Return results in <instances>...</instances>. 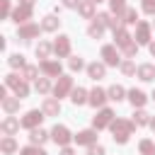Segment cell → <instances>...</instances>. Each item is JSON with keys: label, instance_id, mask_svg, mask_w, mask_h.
Instances as JSON below:
<instances>
[{"label": "cell", "instance_id": "obj_1", "mask_svg": "<svg viewBox=\"0 0 155 155\" xmlns=\"http://www.w3.org/2000/svg\"><path fill=\"white\" fill-rule=\"evenodd\" d=\"M111 133H114V140L116 143H126L128 140V136L133 133V128H136V124L133 121H128V119H116V121H111Z\"/></svg>", "mask_w": 155, "mask_h": 155}, {"label": "cell", "instance_id": "obj_2", "mask_svg": "<svg viewBox=\"0 0 155 155\" xmlns=\"http://www.w3.org/2000/svg\"><path fill=\"white\" fill-rule=\"evenodd\" d=\"M5 85H7V87H12V90H15V94H17L19 99H24V97L29 94L27 80H24V78H19V75H7V78H5Z\"/></svg>", "mask_w": 155, "mask_h": 155}, {"label": "cell", "instance_id": "obj_3", "mask_svg": "<svg viewBox=\"0 0 155 155\" xmlns=\"http://www.w3.org/2000/svg\"><path fill=\"white\" fill-rule=\"evenodd\" d=\"M41 121H44V111H39V109H31V111H27L24 116H22V126L24 128H39L41 126Z\"/></svg>", "mask_w": 155, "mask_h": 155}, {"label": "cell", "instance_id": "obj_4", "mask_svg": "<svg viewBox=\"0 0 155 155\" xmlns=\"http://www.w3.org/2000/svg\"><path fill=\"white\" fill-rule=\"evenodd\" d=\"M111 121H114V111L104 107V109H99V114L92 119V126L99 131V128H107V126H111Z\"/></svg>", "mask_w": 155, "mask_h": 155}, {"label": "cell", "instance_id": "obj_5", "mask_svg": "<svg viewBox=\"0 0 155 155\" xmlns=\"http://www.w3.org/2000/svg\"><path fill=\"white\" fill-rule=\"evenodd\" d=\"M102 58H104V63H107V65H121V56H119V51H116V46H114V44L102 46Z\"/></svg>", "mask_w": 155, "mask_h": 155}, {"label": "cell", "instance_id": "obj_6", "mask_svg": "<svg viewBox=\"0 0 155 155\" xmlns=\"http://www.w3.org/2000/svg\"><path fill=\"white\" fill-rule=\"evenodd\" d=\"M73 90V78H68V75H61L58 78V82L53 85V94L61 99V97H65L68 92Z\"/></svg>", "mask_w": 155, "mask_h": 155}, {"label": "cell", "instance_id": "obj_7", "mask_svg": "<svg viewBox=\"0 0 155 155\" xmlns=\"http://www.w3.org/2000/svg\"><path fill=\"white\" fill-rule=\"evenodd\" d=\"M51 138L56 140V145H63V148H65V145L70 143V138H73V136H70V131H68L65 126H53Z\"/></svg>", "mask_w": 155, "mask_h": 155}, {"label": "cell", "instance_id": "obj_8", "mask_svg": "<svg viewBox=\"0 0 155 155\" xmlns=\"http://www.w3.org/2000/svg\"><path fill=\"white\" fill-rule=\"evenodd\" d=\"M53 53H56L58 58L70 56V39H68V36H58V39L53 41Z\"/></svg>", "mask_w": 155, "mask_h": 155}, {"label": "cell", "instance_id": "obj_9", "mask_svg": "<svg viewBox=\"0 0 155 155\" xmlns=\"http://www.w3.org/2000/svg\"><path fill=\"white\" fill-rule=\"evenodd\" d=\"M29 17H31V7H27V5H17V7L12 10V19H15L17 24H27Z\"/></svg>", "mask_w": 155, "mask_h": 155}, {"label": "cell", "instance_id": "obj_10", "mask_svg": "<svg viewBox=\"0 0 155 155\" xmlns=\"http://www.w3.org/2000/svg\"><path fill=\"white\" fill-rule=\"evenodd\" d=\"M136 44H150V24L148 22L136 24Z\"/></svg>", "mask_w": 155, "mask_h": 155}, {"label": "cell", "instance_id": "obj_11", "mask_svg": "<svg viewBox=\"0 0 155 155\" xmlns=\"http://www.w3.org/2000/svg\"><path fill=\"white\" fill-rule=\"evenodd\" d=\"M75 138V143L78 145H94V140H97V131H92V128H87V131H80L78 136H73Z\"/></svg>", "mask_w": 155, "mask_h": 155}, {"label": "cell", "instance_id": "obj_12", "mask_svg": "<svg viewBox=\"0 0 155 155\" xmlns=\"http://www.w3.org/2000/svg\"><path fill=\"white\" fill-rule=\"evenodd\" d=\"M41 70L48 78H61V63L58 61H41Z\"/></svg>", "mask_w": 155, "mask_h": 155}, {"label": "cell", "instance_id": "obj_13", "mask_svg": "<svg viewBox=\"0 0 155 155\" xmlns=\"http://www.w3.org/2000/svg\"><path fill=\"white\" fill-rule=\"evenodd\" d=\"M19 36H22V39H34V36H39V24H34V22L19 24Z\"/></svg>", "mask_w": 155, "mask_h": 155}, {"label": "cell", "instance_id": "obj_14", "mask_svg": "<svg viewBox=\"0 0 155 155\" xmlns=\"http://www.w3.org/2000/svg\"><path fill=\"white\" fill-rule=\"evenodd\" d=\"M58 111H61V102L53 99V97H46L44 99V114L46 116H58Z\"/></svg>", "mask_w": 155, "mask_h": 155}, {"label": "cell", "instance_id": "obj_15", "mask_svg": "<svg viewBox=\"0 0 155 155\" xmlns=\"http://www.w3.org/2000/svg\"><path fill=\"white\" fill-rule=\"evenodd\" d=\"M19 126H22V121H17L15 116H7L2 124H0V128H2V133H7V136H12V133H17L19 131Z\"/></svg>", "mask_w": 155, "mask_h": 155}, {"label": "cell", "instance_id": "obj_16", "mask_svg": "<svg viewBox=\"0 0 155 155\" xmlns=\"http://www.w3.org/2000/svg\"><path fill=\"white\" fill-rule=\"evenodd\" d=\"M107 99H109V97H107V92H104V90H99V87H94V90L90 92V104H92V107H102Z\"/></svg>", "mask_w": 155, "mask_h": 155}, {"label": "cell", "instance_id": "obj_17", "mask_svg": "<svg viewBox=\"0 0 155 155\" xmlns=\"http://www.w3.org/2000/svg\"><path fill=\"white\" fill-rule=\"evenodd\" d=\"M138 78H140L143 82H150V80L155 78V65H150V63L138 65Z\"/></svg>", "mask_w": 155, "mask_h": 155}, {"label": "cell", "instance_id": "obj_18", "mask_svg": "<svg viewBox=\"0 0 155 155\" xmlns=\"http://www.w3.org/2000/svg\"><path fill=\"white\" fill-rule=\"evenodd\" d=\"M104 73H107L104 63H90V65H87V75H90L92 80H99V78H104Z\"/></svg>", "mask_w": 155, "mask_h": 155}, {"label": "cell", "instance_id": "obj_19", "mask_svg": "<svg viewBox=\"0 0 155 155\" xmlns=\"http://www.w3.org/2000/svg\"><path fill=\"white\" fill-rule=\"evenodd\" d=\"M128 99H131V104H133V107H143L148 97H145V92H143V90H131V92H128Z\"/></svg>", "mask_w": 155, "mask_h": 155}, {"label": "cell", "instance_id": "obj_20", "mask_svg": "<svg viewBox=\"0 0 155 155\" xmlns=\"http://www.w3.org/2000/svg\"><path fill=\"white\" fill-rule=\"evenodd\" d=\"M46 138H48V133H46L44 128H31V133H29V140H31V145H41Z\"/></svg>", "mask_w": 155, "mask_h": 155}, {"label": "cell", "instance_id": "obj_21", "mask_svg": "<svg viewBox=\"0 0 155 155\" xmlns=\"http://www.w3.org/2000/svg\"><path fill=\"white\" fill-rule=\"evenodd\" d=\"M0 150H2L5 155H12V153L17 150V143H15V138H12V136H5V138L0 140Z\"/></svg>", "mask_w": 155, "mask_h": 155}, {"label": "cell", "instance_id": "obj_22", "mask_svg": "<svg viewBox=\"0 0 155 155\" xmlns=\"http://www.w3.org/2000/svg\"><path fill=\"white\" fill-rule=\"evenodd\" d=\"M78 10H80V15H82L85 19H90V17H94V2H92V0H82Z\"/></svg>", "mask_w": 155, "mask_h": 155}, {"label": "cell", "instance_id": "obj_23", "mask_svg": "<svg viewBox=\"0 0 155 155\" xmlns=\"http://www.w3.org/2000/svg\"><path fill=\"white\" fill-rule=\"evenodd\" d=\"M58 27H61V19H58V17H53V15L44 17V22H41V29H46V31H56Z\"/></svg>", "mask_w": 155, "mask_h": 155}, {"label": "cell", "instance_id": "obj_24", "mask_svg": "<svg viewBox=\"0 0 155 155\" xmlns=\"http://www.w3.org/2000/svg\"><path fill=\"white\" fill-rule=\"evenodd\" d=\"M70 99H73V104H85V102H90V94L82 87H75L73 94H70Z\"/></svg>", "mask_w": 155, "mask_h": 155}, {"label": "cell", "instance_id": "obj_25", "mask_svg": "<svg viewBox=\"0 0 155 155\" xmlns=\"http://www.w3.org/2000/svg\"><path fill=\"white\" fill-rule=\"evenodd\" d=\"M2 109H5L7 114H15V111L19 109V97H5V99H2Z\"/></svg>", "mask_w": 155, "mask_h": 155}, {"label": "cell", "instance_id": "obj_26", "mask_svg": "<svg viewBox=\"0 0 155 155\" xmlns=\"http://www.w3.org/2000/svg\"><path fill=\"white\" fill-rule=\"evenodd\" d=\"M114 39H116V46H128L131 44V34L126 31V29H119V31H114Z\"/></svg>", "mask_w": 155, "mask_h": 155}, {"label": "cell", "instance_id": "obj_27", "mask_svg": "<svg viewBox=\"0 0 155 155\" xmlns=\"http://www.w3.org/2000/svg\"><path fill=\"white\" fill-rule=\"evenodd\" d=\"M138 150H140L143 155H155V143H153L150 138H143V140L138 143Z\"/></svg>", "mask_w": 155, "mask_h": 155}, {"label": "cell", "instance_id": "obj_28", "mask_svg": "<svg viewBox=\"0 0 155 155\" xmlns=\"http://www.w3.org/2000/svg\"><path fill=\"white\" fill-rule=\"evenodd\" d=\"M121 19H124V24H138L136 19H138V15H136V10L133 7H126L124 12H121Z\"/></svg>", "mask_w": 155, "mask_h": 155}, {"label": "cell", "instance_id": "obj_29", "mask_svg": "<svg viewBox=\"0 0 155 155\" xmlns=\"http://www.w3.org/2000/svg\"><path fill=\"white\" fill-rule=\"evenodd\" d=\"M53 51V46L51 44H46V41H39V46H36V56L39 58H44V61H48V53Z\"/></svg>", "mask_w": 155, "mask_h": 155}, {"label": "cell", "instance_id": "obj_30", "mask_svg": "<svg viewBox=\"0 0 155 155\" xmlns=\"http://www.w3.org/2000/svg\"><path fill=\"white\" fill-rule=\"evenodd\" d=\"M107 94H109V99H114V102H119V99H124V94H126V92H124V87H121V85H111Z\"/></svg>", "mask_w": 155, "mask_h": 155}, {"label": "cell", "instance_id": "obj_31", "mask_svg": "<svg viewBox=\"0 0 155 155\" xmlns=\"http://www.w3.org/2000/svg\"><path fill=\"white\" fill-rule=\"evenodd\" d=\"M19 155H46V150L39 148V145H27V148L19 150Z\"/></svg>", "mask_w": 155, "mask_h": 155}, {"label": "cell", "instance_id": "obj_32", "mask_svg": "<svg viewBox=\"0 0 155 155\" xmlns=\"http://www.w3.org/2000/svg\"><path fill=\"white\" fill-rule=\"evenodd\" d=\"M36 75H39V68H36V65H27V68H24V73H22V78H24V80H39Z\"/></svg>", "mask_w": 155, "mask_h": 155}, {"label": "cell", "instance_id": "obj_33", "mask_svg": "<svg viewBox=\"0 0 155 155\" xmlns=\"http://www.w3.org/2000/svg\"><path fill=\"white\" fill-rule=\"evenodd\" d=\"M102 31H104V27H102V24H97V22H94V24H90V29H87V34H90L92 39H102Z\"/></svg>", "mask_w": 155, "mask_h": 155}, {"label": "cell", "instance_id": "obj_34", "mask_svg": "<svg viewBox=\"0 0 155 155\" xmlns=\"http://www.w3.org/2000/svg\"><path fill=\"white\" fill-rule=\"evenodd\" d=\"M48 90H51V82H48V78H39V80H36V92L46 94Z\"/></svg>", "mask_w": 155, "mask_h": 155}, {"label": "cell", "instance_id": "obj_35", "mask_svg": "<svg viewBox=\"0 0 155 155\" xmlns=\"http://www.w3.org/2000/svg\"><path fill=\"white\" fill-rule=\"evenodd\" d=\"M133 124H138V126H143V124H150V116H148L143 109H138V111H136V119H133Z\"/></svg>", "mask_w": 155, "mask_h": 155}, {"label": "cell", "instance_id": "obj_36", "mask_svg": "<svg viewBox=\"0 0 155 155\" xmlns=\"http://www.w3.org/2000/svg\"><path fill=\"white\" fill-rule=\"evenodd\" d=\"M10 65H12V68H27V65H24V56H19V53L10 56Z\"/></svg>", "mask_w": 155, "mask_h": 155}, {"label": "cell", "instance_id": "obj_37", "mask_svg": "<svg viewBox=\"0 0 155 155\" xmlns=\"http://www.w3.org/2000/svg\"><path fill=\"white\" fill-rule=\"evenodd\" d=\"M109 5H111V10H114V12H119V15L126 10V0H109Z\"/></svg>", "mask_w": 155, "mask_h": 155}, {"label": "cell", "instance_id": "obj_38", "mask_svg": "<svg viewBox=\"0 0 155 155\" xmlns=\"http://www.w3.org/2000/svg\"><path fill=\"white\" fill-rule=\"evenodd\" d=\"M121 73H124V75H133V73H136V65H133L131 61H124V63H121Z\"/></svg>", "mask_w": 155, "mask_h": 155}, {"label": "cell", "instance_id": "obj_39", "mask_svg": "<svg viewBox=\"0 0 155 155\" xmlns=\"http://www.w3.org/2000/svg\"><path fill=\"white\" fill-rule=\"evenodd\" d=\"M143 12L155 15V0H143Z\"/></svg>", "mask_w": 155, "mask_h": 155}, {"label": "cell", "instance_id": "obj_40", "mask_svg": "<svg viewBox=\"0 0 155 155\" xmlns=\"http://www.w3.org/2000/svg\"><path fill=\"white\" fill-rule=\"evenodd\" d=\"M136 51H138V44H133V41H131L128 46H124V53H126L128 58H131V56H136Z\"/></svg>", "mask_w": 155, "mask_h": 155}, {"label": "cell", "instance_id": "obj_41", "mask_svg": "<svg viewBox=\"0 0 155 155\" xmlns=\"http://www.w3.org/2000/svg\"><path fill=\"white\" fill-rule=\"evenodd\" d=\"M109 19H111V17H109L107 12H102V15H97V24H102V27H109Z\"/></svg>", "mask_w": 155, "mask_h": 155}, {"label": "cell", "instance_id": "obj_42", "mask_svg": "<svg viewBox=\"0 0 155 155\" xmlns=\"http://www.w3.org/2000/svg\"><path fill=\"white\" fill-rule=\"evenodd\" d=\"M0 15H2V17L10 15V0H0Z\"/></svg>", "mask_w": 155, "mask_h": 155}, {"label": "cell", "instance_id": "obj_43", "mask_svg": "<svg viewBox=\"0 0 155 155\" xmlns=\"http://www.w3.org/2000/svg\"><path fill=\"white\" fill-rule=\"evenodd\" d=\"M80 68H82V58H78V56L70 58V70H80Z\"/></svg>", "mask_w": 155, "mask_h": 155}, {"label": "cell", "instance_id": "obj_44", "mask_svg": "<svg viewBox=\"0 0 155 155\" xmlns=\"http://www.w3.org/2000/svg\"><path fill=\"white\" fill-rule=\"evenodd\" d=\"M87 155H104V148L94 143V145H90V153H87Z\"/></svg>", "mask_w": 155, "mask_h": 155}, {"label": "cell", "instance_id": "obj_45", "mask_svg": "<svg viewBox=\"0 0 155 155\" xmlns=\"http://www.w3.org/2000/svg\"><path fill=\"white\" fill-rule=\"evenodd\" d=\"M65 7H80V0H63Z\"/></svg>", "mask_w": 155, "mask_h": 155}, {"label": "cell", "instance_id": "obj_46", "mask_svg": "<svg viewBox=\"0 0 155 155\" xmlns=\"http://www.w3.org/2000/svg\"><path fill=\"white\" fill-rule=\"evenodd\" d=\"M61 155H75V153H73V150H70V148H68V145H65V148H63V150H61Z\"/></svg>", "mask_w": 155, "mask_h": 155}, {"label": "cell", "instance_id": "obj_47", "mask_svg": "<svg viewBox=\"0 0 155 155\" xmlns=\"http://www.w3.org/2000/svg\"><path fill=\"white\" fill-rule=\"evenodd\" d=\"M19 5H27V7H31V5H34V0H19Z\"/></svg>", "mask_w": 155, "mask_h": 155}, {"label": "cell", "instance_id": "obj_48", "mask_svg": "<svg viewBox=\"0 0 155 155\" xmlns=\"http://www.w3.org/2000/svg\"><path fill=\"white\" fill-rule=\"evenodd\" d=\"M150 53H153V56H155V41H153V44H150Z\"/></svg>", "mask_w": 155, "mask_h": 155}, {"label": "cell", "instance_id": "obj_49", "mask_svg": "<svg viewBox=\"0 0 155 155\" xmlns=\"http://www.w3.org/2000/svg\"><path fill=\"white\" fill-rule=\"evenodd\" d=\"M150 128H153V131H155V119H150Z\"/></svg>", "mask_w": 155, "mask_h": 155}, {"label": "cell", "instance_id": "obj_50", "mask_svg": "<svg viewBox=\"0 0 155 155\" xmlns=\"http://www.w3.org/2000/svg\"><path fill=\"white\" fill-rule=\"evenodd\" d=\"M92 2H102V0H92Z\"/></svg>", "mask_w": 155, "mask_h": 155}, {"label": "cell", "instance_id": "obj_51", "mask_svg": "<svg viewBox=\"0 0 155 155\" xmlns=\"http://www.w3.org/2000/svg\"><path fill=\"white\" fill-rule=\"evenodd\" d=\"M153 102H155V92H153Z\"/></svg>", "mask_w": 155, "mask_h": 155}, {"label": "cell", "instance_id": "obj_52", "mask_svg": "<svg viewBox=\"0 0 155 155\" xmlns=\"http://www.w3.org/2000/svg\"><path fill=\"white\" fill-rule=\"evenodd\" d=\"M153 27H155V22H153Z\"/></svg>", "mask_w": 155, "mask_h": 155}]
</instances>
